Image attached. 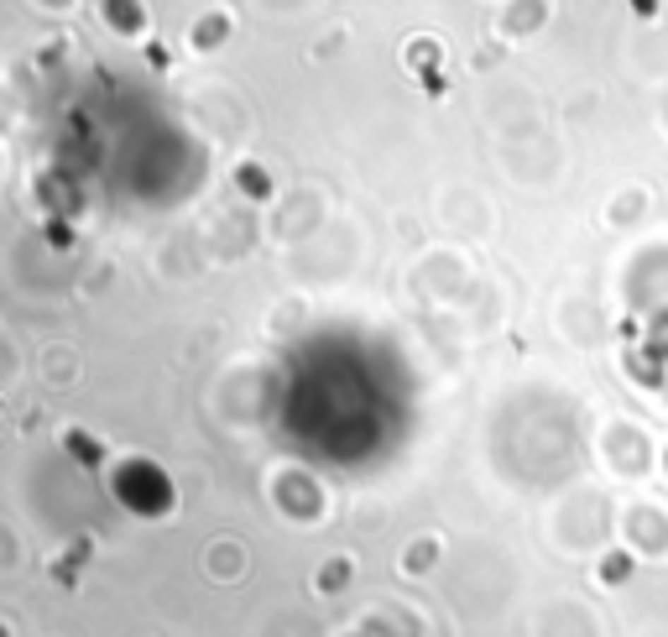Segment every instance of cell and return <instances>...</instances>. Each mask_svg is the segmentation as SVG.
<instances>
[{"mask_svg": "<svg viewBox=\"0 0 668 637\" xmlns=\"http://www.w3.org/2000/svg\"><path fill=\"white\" fill-rule=\"evenodd\" d=\"M240 189H251V194L261 198V194H266V178H261L256 167H240Z\"/></svg>", "mask_w": 668, "mask_h": 637, "instance_id": "2", "label": "cell"}, {"mask_svg": "<svg viewBox=\"0 0 668 637\" xmlns=\"http://www.w3.org/2000/svg\"><path fill=\"white\" fill-rule=\"evenodd\" d=\"M345 569H350V564H329V575H324V590H329V585H345Z\"/></svg>", "mask_w": 668, "mask_h": 637, "instance_id": "4", "label": "cell"}, {"mask_svg": "<svg viewBox=\"0 0 668 637\" xmlns=\"http://www.w3.org/2000/svg\"><path fill=\"white\" fill-rule=\"evenodd\" d=\"M626 569H632V559H621V554H611V559H606V569H600V575H606V580H621Z\"/></svg>", "mask_w": 668, "mask_h": 637, "instance_id": "3", "label": "cell"}, {"mask_svg": "<svg viewBox=\"0 0 668 637\" xmlns=\"http://www.w3.org/2000/svg\"><path fill=\"white\" fill-rule=\"evenodd\" d=\"M68 449H73V460H84V465H95V460H100V444L89 439V434H68Z\"/></svg>", "mask_w": 668, "mask_h": 637, "instance_id": "1", "label": "cell"}]
</instances>
